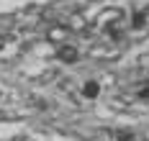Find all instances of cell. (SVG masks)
Here are the masks:
<instances>
[{
    "instance_id": "obj_5",
    "label": "cell",
    "mask_w": 149,
    "mask_h": 141,
    "mask_svg": "<svg viewBox=\"0 0 149 141\" xmlns=\"http://www.w3.org/2000/svg\"><path fill=\"white\" fill-rule=\"evenodd\" d=\"M136 97H139V100H149V85H141V87L136 90Z\"/></svg>"
},
{
    "instance_id": "obj_1",
    "label": "cell",
    "mask_w": 149,
    "mask_h": 141,
    "mask_svg": "<svg viewBox=\"0 0 149 141\" xmlns=\"http://www.w3.org/2000/svg\"><path fill=\"white\" fill-rule=\"evenodd\" d=\"M57 57H59L62 62L72 64V62H77V57H80V51H77L74 46H67V44H64V46H59V49H57Z\"/></svg>"
},
{
    "instance_id": "obj_2",
    "label": "cell",
    "mask_w": 149,
    "mask_h": 141,
    "mask_svg": "<svg viewBox=\"0 0 149 141\" xmlns=\"http://www.w3.org/2000/svg\"><path fill=\"white\" fill-rule=\"evenodd\" d=\"M82 95H85L88 100H95V97L100 95V85H98L95 79H88V82L82 85Z\"/></svg>"
},
{
    "instance_id": "obj_4",
    "label": "cell",
    "mask_w": 149,
    "mask_h": 141,
    "mask_svg": "<svg viewBox=\"0 0 149 141\" xmlns=\"http://www.w3.org/2000/svg\"><path fill=\"white\" fill-rule=\"evenodd\" d=\"M144 23H147V16H144V13H134L131 26H134V28H144Z\"/></svg>"
},
{
    "instance_id": "obj_3",
    "label": "cell",
    "mask_w": 149,
    "mask_h": 141,
    "mask_svg": "<svg viewBox=\"0 0 149 141\" xmlns=\"http://www.w3.org/2000/svg\"><path fill=\"white\" fill-rule=\"evenodd\" d=\"M113 136H116V141H136L134 131H129V128H118Z\"/></svg>"
}]
</instances>
